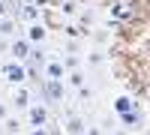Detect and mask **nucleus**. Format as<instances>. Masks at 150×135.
<instances>
[{
  "mask_svg": "<svg viewBox=\"0 0 150 135\" xmlns=\"http://www.w3.org/2000/svg\"><path fill=\"white\" fill-rule=\"evenodd\" d=\"M0 72H3V78L12 87H18V84L27 81V69H24V63H18V60H6V63L0 66Z\"/></svg>",
  "mask_w": 150,
  "mask_h": 135,
  "instance_id": "f257e3e1",
  "label": "nucleus"
},
{
  "mask_svg": "<svg viewBox=\"0 0 150 135\" xmlns=\"http://www.w3.org/2000/svg\"><path fill=\"white\" fill-rule=\"evenodd\" d=\"M24 117H27L30 129H36V126H48V108H45L42 102H33L27 111H24Z\"/></svg>",
  "mask_w": 150,
  "mask_h": 135,
  "instance_id": "f03ea898",
  "label": "nucleus"
},
{
  "mask_svg": "<svg viewBox=\"0 0 150 135\" xmlns=\"http://www.w3.org/2000/svg\"><path fill=\"white\" fill-rule=\"evenodd\" d=\"M42 96L48 102H63V96H66V84L63 81H42Z\"/></svg>",
  "mask_w": 150,
  "mask_h": 135,
  "instance_id": "7ed1b4c3",
  "label": "nucleus"
},
{
  "mask_svg": "<svg viewBox=\"0 0 150 135\" xmlns=\"http://www.w3.org/2000/svg\"><path fill=\"white\" fill-rule=\"evenodd\" d=\"M30 42L24 39V36H15V39L9 42V54H12V60H18V63H27V57H30Z\"/></svg>",
  "mask_w": 150,
  "mask_h": 135,
  "instance_id": "20e7f679",
  "label": "nucleus"
},
{
  "mask_svg": "<svg viewBox=\"0 0 150 135\" xmlns=\"http://www.w3.org/2000/svg\"><path fill=\"white\" fill-rule=\"evenodd\" d=\"M24 39H27L30 45H42V42L48 39L45 24H42V21H33V24H27V30H24Z\"/></svg>",
  "mask_w": 150,
  "mask_h": 135,
  "instance_id": "39448f33",
  "label": "nucleus"
},
{
  "mask_svg": "<svg viewBox=\"0 0 150 135\" xmlns=\"http://www.w3.org/2000/svg\"><path fill=\"white\" fill-rule=\"evenodd\" d=\"M42 72H45L48 81H63V78H66V69H63V63H60V57H51V60L42 66Z\"/></svg>",
  "mask_w": 150,
  "mask_h": 135,
  "instance_id": "423d86ee",
  "label": "nucleus"
},
{
  "mask_svg": "<svg viewBox=\"0 0 150 135\" xmlns=\"http://www.w3.org/2000/svg\"><path fill=\"white\" fill-rule=\"evenodd\" d=\"M30 99H33V96H30V90H27V87H21V84H18V87H12V105H15V108L27 111V108L33 105Z\"/></svg>",
  "mask_w": 150,
  "mask_h": 135,
  "instance_id": "0eeeda50",
  "label": "nucleus"
},
{
  "mask_svg": "<svg viewBox=\"0 0 150 135\" xmlns=\"http://www.w3.org/2000/svg\"><path fill=\"white\" fill-rule=\"evenodd\" d=\"M111 108H114V114L120 117V114H129V111H135V108H138V102H135L132 96H126V93H123V96H117V99L111 102Z\"/></svg>",
  "mask_w": 150,
  "mask_h": 135,
  "instance_id": "6e6552de",
  "label": "nucleus"
},
{
  "mask_svg": "<svg viewBox=\"0 0 150 135\" xmlns=\"http://www.w3.org/2000/svg\"><path fill=\"white\" fill-rule=\"evenodd\" d=\"M129 12H132V3H129V0H117V3L114 6H111V18L108 21H123V18H129Z\"/></svg>",
  "mask_w": 150,
  "mask_h": 135,
  "instance_id": "1a4fd4ad",
  "label": "nucleus"
},
{
  "mask_svg": "<svg viewBox=\"0 0 150 135\" xmlns=\"http://www.w3.org/2000/svg\"><path fill=\"white\" fill-rule=\"evenodd\" d=\"M27 63H30V66H45V63H48V51H45L42 45H33V48H30V57H27Z\"/></svg>",
  "mask_w": 150,
  "mask_h": 135,
  "instance_id": "9d476101",
  "label": "nucleus"
},
{
  "mask_svg": "<svg viewBox=\"0 0 150 135\" xmlns=\"http://www.w3.org/2000/svg\"><path fill=\"white\" fill-rule=\"evenodd\" d=\"M117 120H120V123L126 126V129H135V132H138V129L144 126V123H141V114H138V111H129V114H120Z\"/></svg>",
  "mask_w": 150,
  "mask_h": 135,
  "instance_id": "9b49d317",
  "label": "nucleus"
},
{
  "mask_svg": "<svg viewBox=\"0 0 150 135\" xmlns=\"http://www.w3.org/2000/svg\"><path fill=\"white\" fill-rule=\"evenodd\" d=\"M84 81H87V72H84V69L66 72V84H69V87H75V90H78V87H84Z\"/></svg>",
  "mask_w": 150,
  "mask_h": 135,
  "instance_id": "f8f14e48",
  "label": "nucleus"
},
{
  "mask_svg": "<svg viewBox=\"0 0 150 135\" xmlns=\"http://www.w3.org/2000/svg\"><path fill=\"white\" fill-rule=\"evenodd\" d=\"M15 30L18 27H15V21H12L9 15L0 18V36H3V39H15Z\"/></svg>",
  "mask_w": 150,
  "mask_h": 135,
  "instance_id": "ddd939ff",
  "label": "nucleus"
},
{
  "mask_svg": "<svg viewBox=\"0 0 150 135\" xmlns=\"http://www.w3.org/2000/svg\"><path fill=\"white\" fill-rule=\"evenodd\" d=\"M60 63H63L66 72H75V69H81V57L78 54H60Z\"/></svg>",
  "mask_w": 150,
  "mask_h": 135,
  "instance_id": "4468645a",
  "label": "nucleus"
},
{
  "mask_svg": "<svg viewBox=\"0 0 150 135\" xmlns=\"http://www.w3.org/2000/svg\"><path fill=\"white\" fill-rule=\"evenodd\" d=\"M0 129H3V135H18L21 132V120L18 117H6L3 123H0Z\"/></svg>",
  "mask_w": 150,
  "mask_h": 135,
  "instance_id": "2eb2a0df",
  "label": "nucleus"
},
{
  "mask_svg": "<svg viewBox=\"0 0 150 135\" xmlns=\"http://www.w3.org/2000/svg\"><path fill=\"white\" fill-rule=\"evenodd\" d=\"M66 117H69V123H66V126H69V132H72V135H81V132H84V120H81L78 114H72V111H69Z\"/></svg>",
  "mask_w": 150,
  "mask_h": 135,
  "instance_id": "dca6fc26",
  "label": "nucleus"
},
{
  "mask_svg": "<svg viewBox=\"0 0 150 135\" xmlns=\"http://www.w3.org/2000/svg\"><path fill=\"white\" fill-rule=\"evenodd\" d=\"M21 15L27 18L30 24H33V21H39V9H36L33 3H27V6H21Z\"/></svg>",
  "mask_w": 150,
  "mask_h": 135,
  "instance_id": "f3484780",
  "label": "nucleus"
},
{
  "mask_svg": "<svg viewBox=\"0 0 150 135\" xmlns=\"http://www.w3.org/2000/svg\"><path fill=\"white\" fill-rule=\"evenodd\" d=\"M60 12H63V15H75V12H78L75 0H63V3H60Z\"/></svg>",
  "mask_w": 150,
  "mask_h": 135,
  "instance_id": "a211bd4d",
  "label": "nucleus"
},
{
  "mask_svg": "<svg viewBox=\"0 0 150 135\" xmlns=\"http://www.w3.org/2000/svg\"><path fill=\"white\" fill-rule=\"evenodd\" d=\"M63 33L69 36V39H78V36H81L84 30H81V27H75V24H66V27H63Z\"/></svg>",
  "mask_w": 150,
  "mask_h": 135,
  "instance_id": "6ab92c4d",
  "label": "nucleus"
},
{
  "mask_svg": "<svg viewBox=\"0 0 150 135\" xmlns=\"http://www.w3.org/2000/svg\"><path fill=\"white\" fill-rule=\"evenodd\" d=\"M90 96H93V93H90V87H87V84H84V87H78V99H81V102H87Z\"/></svg>",
  "mask_w": 150,
  "mask_h": 135,
  "instance_id": "aec40b11",
  "label": "nucleus"
},
{
  "mask_svg": "<svg viewBox=\"0 0 150 135\" xmlns=\"http://www.w3.org/2000/svg\"><path fill=\"white\" fill-rule=\"evenodd\" d=\"M87 60H90V63H93V66H99V63H102V60H105V57H102V51H93V54H90V57H87Z\"/></svg>",
  "mask_w": 150,
  "mask_h": 135,
  "instance_id": "412c9836",
  "label": "nucleus"
},
{
  "mask_svg": "<svg viewBox=\"0 0 150 135\" xmlns=\"http://www.w3.org/2000/svg\"><path fill=\"white\" fill-rule=\"evenodd\" d=\"M27 135H51V129H48V126H36V129H30Z\"/></svg>",
  "mask_w": 150,
  "mask_h": 135,
  "instance_id": "4be33fe9",
  "label": "nucleus"
},
{
  "mask_svg": "<svg viewBox=\"0 0 150 135\" xmlns=\"http://www.w3.org/2000/svg\"><path fill=\"white\" fill-rule=\"evenodd\" d=\"M9 15V0H0V18Z\"/></svg>",
  "mask_w": 150,
  "mask_h": 135,
  "instance_id": "5701e85b",
  "label": "nucleus"
},
{
  "mask_svg": "<svg viewBox=\"0 0 150 135\" xmlns=\"http://www.w3.org/2000/svg\"><path fill=\"white\" fill-rule=\"evenodd\" d=\"M6 117H9V108H6L3 102H0V123H3V120H6Z\"/></svg>",
  "mask_w": 150,
  "mask_h": 135,
  "instance_id": "b1692460",
  "label": "nucleus"
},
{
  "mask_svg": "<svg viewBox=\"0 0 150 135\" xmlns=\"http://www.w3.org/2000/svg\"><path fill=\"white\" fill-rule=\"evenodd\" d=\"M87 135H102V129L99 126H87Z\"/></svg>",
  "mask_w": 150,
  "mask_h": 135,
  "instance_id": "393cba45",
  "label": "nucleus"
}]
</instances>
